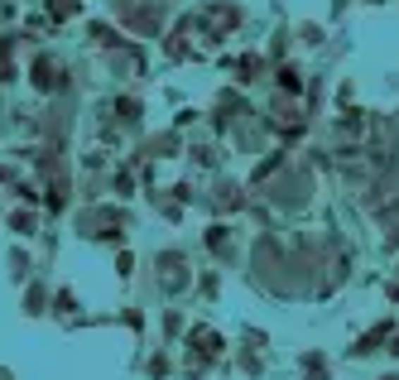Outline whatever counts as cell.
I'll return each instance as SVG.
<instances>
[{"label": "cell", "instance_id": "obj_1", "mask_svg": "<svg viewBox=\"0 0 399 380\" xmlns=\"http://www.w3.org/2000/svg\"><path fill=\"white\" fill-rule=\"evenodd\" d=\"M78 231L92 236V241H121V236H125V217H121L116 207H87L78 217Z\"/></svg>", "mask_w": 399, "mask_h": 380}, {"label": "cell", "instance_id": "obj_2", "mask_svg": "<svg viewBox=\"0 0 399 380\" xmlns=\"http://www.w3.org/2000/svg\"><path fill=\"white\" fill-rule=\"evenodd\" d=\"M154 270H159V289L164 294H183L188 284H197V274L188 270L183 250H159V255H154Z\"/></svg>", "mask_w": 399, "mask_h": 380}, {"label": "cell", "instance_id": "obj_3", "mask_svg": "<svg viewBox=\"0 0 399 380\" xmlns=\"http://www.w3.org/2000/svg\"><path fill=\"white\" fill-rule=\"evenodd\" d=\"M29 87H34L39 97H54V92L68 87V68H63L54 54H39L34 63H29Z\"/></svg>", "mask_w": 399, "mask_h": 380}, {"label": "cell", "instance_id": "obj_4", "mask_svg": "<svg viewBox=\"0 0 399 380\" xmlns=\"http://www.w3.org/2000/svg\"><path fill=\"white\" fill-rule=\"evenodd\" d=\"M197 25H202V34H207V39H226V34L240 25V5L216 0V5H207V10L197 15Z\"/></svg>", "mask_w": 399, "mask_h": 380}, {"label": "cell", "instance_id": "obj_5", "mask_svg": "<svg viewBox=\"0 0 399 380\" xmlns=\"http://www.w3.org/2000/svg\"><path fill=\"white\" fill-rule=\"evenodd\" d=\"M202 245L216 250L221 260H236V245H231V226H226V221H212V226H207V236H202Z\"/></svg>", "mask_w": 399, "mask_h": 380}, {"label": "cell", "instance_id": "obj_6", "mask_svg": "<svg viewBox=\"0 0 399 380\" xmlns=\"http://www.w3.org/2000/svg\"><path fill=\"white\" fill-rule=\"evenodd\" d=\"M390 337H395V323H390V318H385V323H375L371 332H366V337H361V342H356V347H351V356H371V352H380V342H385V347H390Z\"/></svg>", "mask_w": 399, "mask_h": 380}, {"label": "cell", "instance_id": "obj_7", "mask_svg": "<svg viewBox=\"0 0 399 380\" xmlns=\"http://www.w3.org/2000/svg\"><path fill=\"white\" fill-rule=\"evenodd\" d=\"M274 87H279V97H303V92H308V82H303V73H298L293 63H279Z\"/></svg>", "mask_w": 399, "mask_h": 380}, {"label": "cell", "instance_id": "obj_8", "mask_svg": "<svg viewBox=\"0 0 399 380\" xmlns=\"http://www.w3.org/2000/svg\"><path fill=\"white\" fill-rule=\"evenodd\" d=\"M25 313H29V318H39V313H49V289H44L39 279H34V284H29V289H25Z\"/></svg>", "mask_w": 399, "mask_h": 380}, {"label": "cell", "instance_id": "obj_9", "mask_svg": "<svg viewBox=\"0 0 399 380\" xmlns=\"http://www.w3.org/2000/svg\"><path fill=\"white\" fill-rule=\"evenodd\" d=\"M260 73H265V58H260V54H245V58H240V68H236V82H255Z\"/></svg>", "mask_w": 399, "mask_h": 380}, {"label": "cell", "instance_id": "obj_10", "mask_svg": "<svg viewBox=\"0 0 399 380\" xmlns=\"http://www.w3.org/2000/svg\"><path fill=\"white\" fill-rule=\"evenodd\" d=\"M34 226H39V212H34V207H25V212L10 217V231H15V236H34Z\"/></svg>", "mask_w": 399, "mask_h": 380}, {"label": "cell", "instance_id": "obj_11", "mask_svg": "<svg viewBox=\"0 0 399 380\" xmlns=\"http://www.w3.org/2000/svg\"><path fill=\"white\" fill-rule=\"evenodd\" d=\"M111 192H116V197H130L135 192V173L130 168H111Z\"/></svg>", "mask_w": 399, "mask_h": 380}, {"label": "cell", "instance_id": "obj_12", "mask_svg": "<svg viewBox=\"0 0 399 380\" xmlns=\"http://www.w3.org/2000/svg\"><path fill=\"white\" fill-rule=\"evenodd\" d=\"M303 376L308 380H332V371H327V361H322L318 352H308L303 356Z\"/></svg>", "mask_w": 399, "mask_h": 380}, {"label": "cell", "instance_id": "obj_13", "mask_svg": "<svg viewBox=\"0 0 399 380\" xmlns=\"http://www.w3.org/2000/svg\"><path fill=\"white\" fill-rule=\"evenodd\" d=\"M168 371H173V361H168V356H149V361H145V376H149V380H164V376H168Z\"/></svg>", "mask_w": 399, "mask_h": 380}, {"label": "cell", "instance_id": "obj_14", "mask_svg": "<svg viewBox=\"0 0 399 380\" xmlns=\"http://www.w3.org/2000/svg\"><path fill=\"white\" fill-rule=\"evenodd\" d=\"M10 265H15V279H25L29 274V255L25 250H10Z\"/></svg>", "mask_w": 399, "mask_h": 380}, {"label": "cell", "instance_id": "obj_15", "mask_svg": "<svg viewBox=\"0 0 399 380\" xmlns=\"http://www.w3.org/2000/svg\"><path fill=\"white\" fill-rule=\"evenodd\" d=\"M130 265H135V255H130V250H121V255H116V270L130 274Z\"/></svg>", "mask_w": 399, "mask_h": 380}, {"label": "cell", "instance_id": "obj_16", "mask_svg": "<svg viewBox=\"0 0 399 380\" xmlns=\"http://www.w3.org/2000/svg\"><path fill=\"white\" fill-rule=\"evenodd\" d=\"M303 44H322V29L318 25H303Z\"/></svg>", "mask_w": 399, "mask_h": 380}, {"label": "cell", "instance_id": "obj_17", "mask_svg": "<svg viewBox=\"0 0 399 380\" xmlns=\"http://www.w3.org/2000/svg\"><path fill=\"white\" fill-rule=\"evenodd\" d=\"M0 380H15V371H10V366H0Z\"/></svg>", "mask_w": 399, "mask_h": 380}, {"label": "cell", "instance_id": "obj_18", "mask_svg": "<svg viewBox=\"0 0 399 380\" xmlns=\"http://www.w3.org/2000/svg\"><path fill=\"white\" fill-rule=\"evenodd\" d=\"M390 352H395V356H399V337H395V347H390Z\"/></svg>", "mask_w": 399, "mask_h": 380}, {"label": "cell", "instance_id": "obj_19", "mask_svg": "<svg viewBox=\"0 0 399 380\" xmlns=\"http://www.w3.org/2000/svg\"><path fill=\"white\" fill-rule=\"evenodd\" d=\"M380 380H399V376H380Z\"/></svg>", "mask_w": 399, "mask_h": 380}]
</instances>
